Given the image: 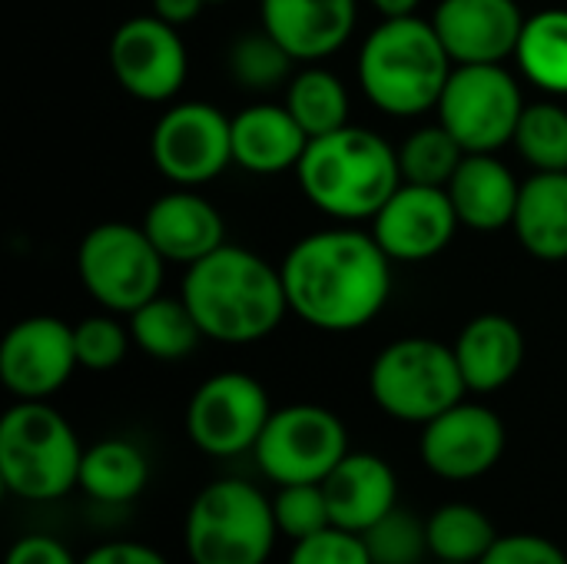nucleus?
<instances>
[{
  "label": "nucleus",
  "instance_id": "nucleus-1",
  "mask_svg": "<svg viewBox=\"0 0 567 564\" xmlns=\"http://www.w3.org/2000/svg\"><path fill=\"white\" fill-rule=\"evenodd\" d=\"M289 309L319 332H355L389 302L392 259L372 233L336 226L302 236L282 259Z\"/></svg>",
  "mask_w": 567,
  "mask_h": 564
},
{
  "label": "nucleus",
  "instance_id": "nucleus-2",
  "mask_svg": "<svg viewBox=\"0 0 567 564\" xmlns=\"http://www.w3.org/2000/svg\"><path fill=\"white\" fill-rule=\"evenodd\" d=\"M183 299L203 336L226 346H249L272 336L289 312L282 269L229 243L186 266Z\"/></svg>",
  "mask_w": 567,
  "mask_h": 564
},
{
  "label": "nucleus",
  "instance_id": "nucleus-3",
  "mask_svg": "<svg viewBox=\"0 0 567 564\" xmlns=\"http://www.w3.org/2000/svg\"><path fill=\"white\" fill-rule=\"evenodd\" d=\"M296 176L316 209L346 223L372 219L402 186L399 150L385 136L349 123L312 136Z\"/></svg>",
  "mask_w": 567,
  "mask_h": 564
},
{
  "label": "nucleus",
  "instance_id": "nucleus-4",
  "mask_svg": "<svg viewBox=\"0 0 567 564\" xmlns=\"http://www.w3.org/2000/svg\"><path fill=\"white\" fill-rule=\"evenodd\" d=\"M455 63L432 20L385 17L359 50L362 93L389 116H419L439 106Z\"/></svg>",
  "mask_w": 567,
  "mask_h": 564
},
{
  "label": "nucleus",
  "instance_id": "nucleus-5",
  "mask_svg": "<svg viewBox=\"0 0 567 564\" xmlns=\"http://www.w3.org/2000/svg\"><path fill=\"white\" fill-rule=\"evenodd\" d=\"M83 445L50 402L17 399L0 419V479L10 495L50 505L80 489Z\"/></svg>",
  "mask_w": 567,
  "mask_h": 564
},
{
  "label": "nucleus",
  "instance_id": "nucleus-6",
  "mask_svg": "<svg viewBox=\"0 0 567 564\" xmlns=\"http://www.w3.org/2000/svg\"><path fill=\"white\" fill-rule=\"evenodd\" d=\"M279 539L272 499L246 479L203 485L183 522L189 564H269Z\"/></svg>",
  "mask_w": 567,
  "mask_h": 564
},
{
  "label": "nucleus",
  "instance_id": "nucleus-7",
  "mask_svg": "<svg viewBox=\"0 0 567 564\" xmlns=\"http://www.w3.org/2000/svg\"><path fill=\"white\" fill-rule=\"evenodd\" d=\"M369 392L389 419L425 425L458 406L468 396V386L452 346L425 336H405L375 356L369 369Z\"/></svg>",
  "mask_w": 567,
  "mask_h": 564
},
{
  "label": "nucleus",
  "instance_id": "nucleus-8",
  "mask_svg": "<svg viewBox=\"0 0 567 564\" xmlns=\"http://www.w3.org/2000/svg\"><path fill=\"white\" fill-rule=\"evenodd\" d=\"M166 259L150 243L143 226L100 223L76 249V273L83 289L106 312H136L143 302L159 296Z\"/></svg>",
  "mask_w": 567,
  "mask_h": 564
},
{
  "label": "nucleus",
  "instance_id": "nucleus-9",
  "mask_svg": "<svg viewBox=\"0 0 567 564\" xmlns=\"http://www.w3.org/2000/svg\"><path fill=\"white\" fill-rule=\"evenodd\" d=\"M346 422L322 406L296 402L276 409L252 449L259 472L279 485H322L326 475L349 455Z\"/></svg>",
  "mask_w": 567,
  "mask_h": 564
},
{
  "label": "nucleus",
  "instance_id": "nucleus-10",
  "mask_svg": "<svg viewBox=\"0 0 567 564\" xmlns=\"http://www.w3.org/2000/svg\"><path fill=\"white\" fill-rule=\"evenodd\" d=\"M435 110L465 153H495L515 140L525 96L502 63H458Z\"/></svg>",
  "mask_w": 567,
  "mask_h": 564
},
{
  "label": "nucleus",
  "instance_id": "nucleus-11",
  "mask_svg": "<svg viewBox=\"0 0 567 564\" xmlns=\"http://www.w3.org/2000/svg\"><path fill=\"white\" fill-rule=\"evenodd\" d=\"M272 412L259 379L249 372H216L186 406V435L209 459H236L256 449Z\"/></svg>",
  "mask_w": 567,
  "mask_h": 564
},
{
  "label": "nucleus",
  "instance_id": "nucleus-12",
  "mask_svg": "<svg viewBox=\"0 0 567 564\" xmlns=\"http://www.w3.org/2000/svg\"><path fill=\"white\" fill-rule=\"evenodd\" d=\"M153 166L176 186H203L233 163V120L203 100L169 106L150 136Z\"/></svg>",
  "mask_w": 567,
  "mask_h": 564
},
{
  "label": "nucleus",
  "instance_id": "nucleus-13",
  "mask_svg": "<svg viewBox=\"0 0 567 564\" xmlns=\"http://www.w3.org/2000/svg\"><path fill=\"white\" fill-rule=\"evenodd\" d=\"M508 432L495 409L482 402H458L422 425V465L442 482L485 479L505 455Z\"/></svg>",
  "mask_w": 567,
  "mask_h": 564
},
{
  "label": "nucleus",
  "instance_id": "nucleus-14",
  "mask_svg": "<svg viewBox=\"0 0 567 564\" xmlns=\"http://www.w3.org/2000/svg\"><path fill=\"white\" fill-rule=\"evenodd\" d=\"M110 70L116 83L143 103L176 96L189 70L179 27L159 20L156 13L123 20L110 37Z\"/></svg>",
  "mask_w": 567,
  "mask_h": 564
},
{
  "label": "nucleus",
  "instance_id": "nucleus-15",
  "mask_svg": "<svg viewBox=\"0 0 567 564\" xmlns=\"http://www.w3.org/2000/svg\"><path fill=\"white\" fill-rule=\"evenodd\" d=\"M73 326L56 316H27L0 342V382L13 399L47 402L76 369Z\"/></svg>",
  "mask_w": 567,
  "mask_h": 564
},
{
  "label": "nucleus",
  "instance_id": "nucleus-16",
  "mask_svg": "<svg viewBox=\"0 0 567 564\" xmlns=\"http://www.w3.org/2000/svg\"><path fill=\"white\" fill-rule=\"evenodd\" d=\"M372 236L399 263H425L455 239L458 213L445 186L405 183L372 216Z\"/></svg>",
  "mask_w": 567,
  "mask_h": 564
},
{
  "label": "nucleus",
  "instance_id": "nucleus-17",
  "mask_svg": "<svg viewBox=\"0 0 567 564\" xmlns=\"http://www.w3.org/2000/svg\"><path fill=\"white\" fill-rule=\"evenodd\" d=\"M432 23L452 63H502L515 53L525 17L515 0H442Z\"/></svg>",
  "mask_w": 567,
  "mask_h": 564
},
{
  "label": "nucleus",
  "instance_id": "nucleus-18",
  "mask_svg": "<svg viewBox=\"0 0 567 564\" xmlns=\"http://www.w3.org/2000/svg\"><path fill=\"white\" fill-rule=\"evenodd\" d=\"M332 525L365 535L399 505V475L375 452H349L322 482Z\"/></svg>",
  "mask_w": 567,
  "mask_h": 564
},
{
  "label": "nucleus",
  "instance_id": "nucleus-19",
  "mask_svg": "<svg viewBox=\"0 0 567 564\" xmlns=\"http://www.w3.org/2000/svg\"><path fill=\"white\" fill-rule=\"evenodd\" d=\"M143 229L166 263L183 266L206 259L226 243V223L219 209L189 186L153 199L143 216Z\"/></svg>",
  "mask_w": 567,
  "mask_h": 564
},
{
  "label": "nucleus",
  "instance_id": "nucleus-20",
  "mask_svg": "<svg viewBox=\"0 0 567 564\" xmlns=\"http://www.w3.org/2000/svg\"><path fill=\"white\" fill-rule=\"evenodd\" d=\"M262 27L302 63L332 57L355 30V0H262Z\"/></svg>",
  "mask_w": 567,
  "mask_h": 564
},
{
  "label": "nucleus",
  "instance_id": "nucleus-21",
  "mask_svg": "<svg viewBox=\"0 0 567 564\" xmlns=\"http://www.w3.org/2000/svg\"><path fill=\"white\" fill-rule=\"evenodd\" d=\"M452 349L462 379L475 396L505 389L525 366V336L518 322L502 312H482L468 319Z\"/></svg>",
  "mask_w": 567,
  "mask_h": 564
},
{
  "label": "nucleus",
  "instance_id": "nucleus-22",
  "mask_svg": "<svg viewBox=\"0 0 567 564\" xmlns=\"http://www.w3.org/2000/svg\"><path fill=\"white\" fill-rule=\"evenodd\" d=\"M309 146V133L289 106L252 103L233 116V163L256 176H279L296 170Z\"/></svg>",
  "mask_w": 567,
  "mask_h": 564
},
{
  "label": "nucleus",
  "instance_id": "nucleus-23",
  "mask_svg": "<svg viewBox=\"0 0 567 564\" xmlns=\"http://www.w3.org/2000/svg\"><path fill=\"white\" fill-rule=\"evenodd\" d=\"M458 223L478 233H495L515 223L522 183L495 153H465L452 183L445 186Z\"/></svg>",
  "mask_w": 567,
  "mask_h": 564
},
{
  "label": "nucleus",
  "instance_id": "nucleus-24",
  "mask_svg": "<svg viewBox=\"0 0 567 564\" xmlns=\"http://www.w3.org/2000/svg\"><path fill=\"white\" fill-rule=\"evenodd\" d=\"M512 229L535 259H567V170H535L522 183Z\"/></svg>",
  "mask_w": 567,
  "mask_h": 564
},
{
  "label": "nucleus",
  "instance_id": "nucleus-25",
  "mask_svg": "<svg viewBox=\"0 0 567 564\" xmlns=\"http://www.w3.org/2000/svg\"><path fill=\"white\" fill-rule=\"evenodd\" d=\"M150 482V462L130 439H100L83 449L80 492L96 505H130Z\"/></svg>",
  "mask_w": 567,
  "mask_h": 564
},
{
  "label": "nucleus",
  "instance_id": "nucleus-26",
  "mask_svg": "<svg viewBox=\"0 0 567 564\" xmlns=\"http://www.w3.org/2000/svg\"><path fill=\"white\" fill-rule=\"evenodd\" d=\"M130 332L140 352L159 362L186 359L199 346V339H206L186 299H173L163 293L143 302L136 312H130Z\"/></svg>",
  "mask_w": 567,
  "mask_h": 564
},
{
  "label": "nucleus",
  "instance_id": "nucleus-27",
  "mask_svg": "<svg viewBox=\"0 0 567 564\" xmlns=\"http://www.w3.org/2000/svg\"><path fill=\"white\" fill-rule=\"evenodd\" d=\"M515 60L535 86L567 96V10H542L528 17Z\"/></svg>",
  "mask_w": 567,
  "mask_h": 564
},
{
  "label": "nucleus",
  "instance_id": "nucleus-28",
  "mask_svg": "<svg viewBox=\"0 0 567 564\" xmlns=\"http://www.w3.org/2000/svg\"><path fill=\"white\" fill-rule=\"evenodd\" d=\"M425 529H429L432 558H439V562L478 564L488 555V548L498 542L492 519L478 505H468V502L439 505L425 519Z\"/></svg>",
  "mask_w": 567,
  "mask_h": 564
},
{
  "label": "nucleus",
  "instance_id": "nucleus-29",
  "mask_svg": "<svg viewBox=\"0 0 567 564\" xmlns=\"http://www.w3.org/2000/svg\"><path fill=\"white\" fill-rule=\"evenodd\" d=\"M286 106L299 126L312 136H326L349 123V93L346 83L326 66H306L289 80Z\"/></svg>",
  "mask_w": 567,
  "mask_h": 564
},
{
  "label": "nucleus",
  "instance_id": "nucleus-30",
  "mask_svg": "<svg viewBox=\"0 0 567 564\" xmlns=\"http://www.w3.org/2000/svg\"><path fill=\"white\" fill-rule=\"evenodd\" d=\"M462 160H465L462 143L442 123L409 133V140L399 146V166H402L405 183L449 186L455 170L462 166Z\"/></svg>",
  "mask_w": 567,
  "mask_h": 564
},
{
  "label": "nucleus",
  "instance_id": "nucleus-31",
  "mask_svg": "<svg viewBox=\"0 0 567 564\" xmlns=\"http://www.w3.org/2000/svg\"><path fill=\"white\" fill-rule=\"evenodd\" d=\"M292 63H296V57L266 27L239 37L226 57L229 76L236 83H243L246 90H272L279 83H289Z\"/></svg>",
  "mask_w": 567,
  "mask_h": 564
},
{
  "label": "nucleus",
  "instance_id": "nucleus-32",
  "mask_svg": "<svg viewBox=\"0 0 567 564\" xmlns=\"http://www.w3.org/2000/svg\"><path fill=\"white\" fill-rule=\"evenodd\" d=\"M512 143L535 170H567V110L551 100L525 103Z\"/></svg>",
  "mask_w": 567,
  "mask_h": 564
},
{
  "label": "nucleus",
  "instance_id": "nucleus-33",
  "mask_svg": "<svg viewBox=\"0 0 567 564\" xmlns=\"http://www.w3.org/2000/svg\"><path fill=\"white\" fill-rule=\"evenodd\" d=\"M372 564H429L432 548H429V529L425 519L415 515L412 509L395 505L382 522H375L362 535Z\"/></svg>",
  "mask_w": 567,
  "mask_h": 564
},
{
  "label": "nucleus",
  "instance_id": "nucleus-34",
  "mask_svg": "<svg viewBox=\"0 0 567 564\" xmlns=\"http://www.w3.org/2000/svg\"><path fill=\"white\" fill-rule=\"evenodd\" d=\"M272 515L279 525V535L289 542H302L322 529L332 525L329 515V502L322 485L309 482V485H279L272 495Z\"/></svg>",
  "mask_w": 567,
  "mask_h": 564
},
{
  "label": "nucleus",
  "instance_id": "nucleus-35",
  "mask_svg": "<svg viewBox=\"0 0 567 564\" xmlns=\"http://www.w3.org/2000/svg\"><path fill=\"white\" fill-rule=\"evenodd\" d=\"M130 336L113 316H86L80 326H73V346L80 369L90 372H110L126 359Z\"/></svg>",
  "mask_w": 567,
  "mask_h": 564
},
{
  "label": "nucleus",
  "instance_id": "nucleus-36",
  "mask_svg": "<svg viewBox=\"0 0 567 564\" xmlns=\"http://www.w3.org/2000/svg\"><path fill=\"white\" fill-rule=\"evenodd\" d=\"M286 564H372L362 535L329 525L302 542H292Z\"/></svg>",
  "mask_w": 567,
  "mask_h": 564
},
{
  "label": "nucleus",
  "instance_id": "nucleus-37",
  "mask_svg": "<svg viewBox=\"0 0 567 564\" xmlns=\"http://www.w3.org/2000/svg\"><path fill=\"white\" fill-rule=\"evenodd\" d=\"M478 564H567V555L558 542L545 535L512 532V535H498V542Z\"/></svg>",
  "mask_w": 567,
  "mask_h": 564
},
{
  "label": "nucleus",
  "instance_id": "nucleus-38",
  "mask_svg": "<svg viewBox=\"0 0 567 564\" xmlns=\"http://www.w3.org/2000/svg\"><path fill=\"white\" fill-rule=\"evenodd\" d=\"M3 564H80V562L73 558V552H70L60 539L33 532V535H20V539L10 545L7 562Z\"/></svg>",
  "mask_w": 567,
  "mask_h": 564
},
{
  "label": "nucleus",
  "instance_id": "nucleus-39",
  "mask_svg": "<svg viewBox=\"0 0 567 564\" xmlns=\"http://www.w3.org/2000/svg\"><path fill=\"white\" fill-rule=\"evenodd\" d=\"M80 564H169L166 555L146 542H130V539H120V542H103L96 548H90Z\"/></svg>",
  "mask_w": 567,
  "mask_h": 564
},
{
  "label": "nucleus",
  "instance_id": "nucleus-40",
  "mask_svg": "<svg viewBox=\"0 0 567 564\" xmlns=\"http://www.w3.org/2000/svg\"><path fill=\"white\" fill-rule=\"evenodd\" d=\"M206 3L209 0H153V13L173 27H183V23L196 20Z\"/></svg>",
  "mask_w": 567,
  "mask_h": 564
},
{
  "label": "nucleus",
  "instance_id": "nucleus-41",
  "mask_svg": "<svg viewBox=\"0 0 567 564\" xmlns=\"http://www.w3.org/2000/svg\"><path fill=\"white\" fill-rule=\"evenodd\" d=\"M372 3L382 17H409V13H415V7L422 0H372Z\"/></svg>",
  "mask_w": 567,
  "mask_h": 564
},
{
  "label": "nucleus",
  "instance_id": "nucleus-42",
  "mask_svg": "<svg viewBox=\"0 0 567 564\" xmlns=\"http://www.w3.org/2000/svg\"><path fill=\"white\" fill-rule=\"evenodd\" d=\"M429 564H458V562H439V558H432V562Z\"/></svg>",
  "mask_w": 567,
  "mask_h": 564
},
{
  "label": "nucleus",
  "instance_id": "nucleus-43",
  "mask_svg": "<svg viewBox=\"0 0 567 564\" xmlns=\"http://www.w3.org/2000/svg\"><path fill=\"white\" fill-rule=\"evenodd\" d=\"M209 3H223V0H209Z\"/></svg>",
  "mask_w": 567,
  "mask_h": 564
}]
</instances>
